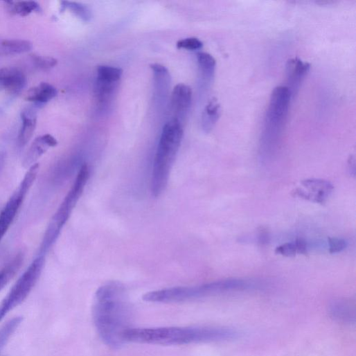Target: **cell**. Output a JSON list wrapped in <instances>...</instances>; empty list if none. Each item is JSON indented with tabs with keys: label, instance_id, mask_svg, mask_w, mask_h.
<instances>
[{
	"label": "cell",
	"instance_id": "30bf717a",
	"mask_svg": "<svg viewBox=\"0 0 356 356\" xmlns=\"http://www.w3.org/2000/svg\"><path fill=\"white\" fill-rule=\"evenodd\" d=\"M171 106L175 119L182 122L191 107L193 91L190 87L185 84H179L175 87L171 100Z\"/></svg>",
	"mask_w": 356,
	"mask_h": 356
},
{
	"label": "cell",
	"instance_id": "44dd1931",
	"mask_svg": "<svg viewBox=\"0 0 356 356\" xmlns=\"http://www.w3.org/2000/svg\"><path fill=\"white\" fill-rule=\"evenodd\" d=\"M6 3L12 13L23 17L40 10L39 5L34 1L7 2Z\"/></svg>",
	"mask_w": 356,
	"mask_h": 356
},
{
	"label": "cell",
	"instance_id": "5b68a950",
	"mask_svg": "<svg viewBox=\"0 0 356 356\" xmlns=\"http://www.w3.org/2000/svg\"><path fill=\"white\" fill-rule=\"evenodd\" d=\"M291 98V93L287 87H278L272 92L260 145L261 154L265 158L272 154L277 145Z\"/></svg>",
	"mask_w": 356,
	"mask_h": 356
},
{
	"label": "cell",
	"instance_id": "d6986e66",
	"mask_svg": "<svg viewBox=\"0 0 356 356\" xmlns=\"http://www.w3.org/2000/svg\"><path fill=\"white\" fill-rule=\"evenodd\" d=\"M118 83L107 82L96 80L95 96L100 104H105L112 98Z\"/></svg>",
	"mask_w": 356,
	"mask_h": 356
},
{
	"label": "cell",
	"instance_id": "ac0fdd59",
	"mask_svg": "<svg viewBox=\"0 0 356 356\" xmlns=\"http://www.w3.org/2000/svg\"><path fill=\"white\" fill-rule=\"evenodd\" d=\"M275 252L276 254L285 257H293L296 254H306L308 244L303 239L299 238L294 242H287L278 247Z\"/></svg>",
	"mask_w": 356,
	"mask_h": 356
},
{
	"label": "cell",
	"instance_id": "7c38bea8",
	"mask_svg": "<svg viewBox=\"0 0 356 356\" xmlns=\"http://www.w3.org/2000/svg\"><path fill=\"white\" fill-rule=\"evenodd\" d=\"M27 84V78L22 71L15 67L0 69V89L11 94H19Z\"/></svg>",
	"mask_w": 356,
	"mask_h": 356
},
{
	"label": "cell",
	"instance_id": "d4e9b609",
	"mask_svg": "<svg viewBox=\"0 0 356 356\" xmlns=\"http://www.w3.org/2000/svg\"><path fill=\"white\" fill-rule=\"evenodd\" d=\"M63 8L69 10L72 13L84 21H89L91 18V13L85 6L72 2H62Z\"/></svg>",
	"mask_w": 356,
	"mask_h": 356
},
{
	"label": "cell",
	"instance_id": "ffe728a7",
	"mask_svg": "<svg viewBox=\"0 0 356 356\" xmlns=\"http://www.w3.org/2000/svg\"><path fill=\"white\" fill-rule=\"evenodd\" d=\"M197 60L204 78L211 81L215 72L217 64L215 59L208 53H199L197 54Z\"/></svg>",
	"mask_w": 356,
	"mask_h": 356
},
{
	"label": "cell",
	"instance_id": "52a82bcc",
	"mask_svg": "<svg viewBox=\"0 0 356 356\" xmlns=\"http://www.w3.org/2000/svg\"><path fill=\"white\" fill-rule=\"evenodd\" d=\"M44 262L43 256L37 258L0 303V321L27 299L41 276Z\"/></svg>",
	"mask_w": 356,
	"mask_h": 356
},
{
	"label": "cell",
	"instance_id": "6da1fadb",
	"mask_svg": "<svg viewBox=\"0 0 356 356\" xmlns=\"http://www.w3.org/2000/svg\"><path fill=\"white\" fill-rule=\"evenodd\" d=\"M131 305L124 285L110 282L96 292L93 307L95 326L103 341L112 348L125 342V333L130 329Z\"/></svg>",
	"mask_w": 356,
	"mask_h": 356
},
{
	"label": "cell",
	"instance_id": "cb8c5ba5",
	"mask_svg": "<svg viewBox=\"0 0 356 356\" xmlns=\"http://www.w3.org/2000/svg\"><path fill=\"white\" fill-rule=\"evenodd\" d=\"M330 313L339 321L350 322L354 319V312L345 303H335L330 306Z\"/></svg>",
	"mask_w": 356,
	"mask_h": 356
},
{
	"label": "cell",
	"instance_id": "8fae6325",
	"mask_svg": "<svg viewBox=\"0 0 356 356\" xmlns=\"http://www.w3.org/2000/svg\"><path fill=\"white\" fill-rule=\"evenodd\" d=\"M310 65L299 58L290 59L286 65V76L288 83L287 87L293 98L297 94L300 85L308 73Z\"/></svg>",
	"mask_w": 356,
	"mask_h": 356
},
{
	"label": "cell",
	"instance_id": "4316f807",
	"mask_svg": "<svg viewBox=\"0 0 356 356\" xmlns=\"http://www.w3.org/2000/svg\"><path fill=\"white\" fill-rule=\"evenodd\" d=\"M203 43L199 39L194 37L180 40L177 43V48L189 51L199 50L203 47Z\"/></svg>",
	"mask_w": 356,
	"mask_h": 356
},
{
	"label": "cell",
	"instance_id": "8992f818",
	"mask_svg": "<svg viewBox=\"0 0 356 356\" xmlns=\"http://www.w3.org/2000/svg\"><path fill=\"white\" fill-rule=\"evenodd\" d=\"M89 178V169L87 164L80 168L76 179L64 200L54 215L46 231L42 249H48L55 242L63 227L68 222L72 211L80 199Z\"/></svg>",
	"mask_w": 356,
	"mask_h": 356
},
{
	"label": "cell",
	"instance_id": "ba28073f",
	"mask_svg": "<svg viewBox=\"0 0 356 356\" xmlns=\"http://www.w3.org/2000/svg\"><path fill=\"white\" fill-rule=\"evenodd\" d=\"M39 167L38 163L30 167L19 188L0 213V242L11 226L27 195L34 185L39 171Z\"/></svg>",
	"mask_w": 356,
	"mask_h": 356
},
{
	"label": "cell",
	"instance_id": "277c9868",
	"mask_svg": "<svg viewBox=\"0 0 356 356\" xmlns=\"http://www.w3.org/2000/svg\"><path fill=\"white\" fill-rule=\"evenodd\" d=\"M256 283L247 280L229 279L193 287H176L145 294L143 299L152 303H177L194 301L233 292L256 287Z\"/></svg>",
	"mask_w": 356,
	"mask_h": 356
},
{
	"label": "cell",
	"instance_id": "4fadbf2b",
	"mask_svg": "<svg viewBox=\"0 0 356 356\" xmlns=\"http://www.w3.org/2000/svg\"><path fill=\"white\" fill-rule=\"evenodd\" d=\"M57 145V139L52 135L47 134L37 138L27 152L24 166L31 167L47 150Z\"/></svg>",
	"mask_w": 356,
	"mask_h": 356
},
{
	"label": "cell",
	"instance_id": "3957f363",
	"mask_svg": "<svg viewBox=\"0 0 356 356\" xmlns=\"http://www.w3.org/2000/svg\"><path fill=\"white\" fill-rule=\"evenodd\" d=\"M184 137L183 124L172 118L163 127L153 163L151 192L159 197L166 189L170 172Z\"/></svg>",
	"mask_w": 356,
	"mask_h": 356
},
{
	"label": "cell",
	"instance_id": "7402d4cb",
	"mask_svg": "<svg viewBox=\"0 0 356 356\" xmlns=\"http://www.w3.org/2000/svg\"><path fill=\"white\" fill-rule=\"evenodd\" d=\"M123 75V70L109 66H100L97 69V80L112 82L118 83Z\"/></svg>",
	"mask_w": 356,
	"mask_h": 356
},
{
	"label": "cell",
	"instance_id": "9a60e30c",
	"mask_svg": "<svg viewBox=\"0 0 356 356\" xmlns=\"http://www.w3.org/2000/svg\"><path fill=\"white\" fill-rule=\"evenodd\" d=\"M57 95V90L55 87L51 84L42 82L30 89L27 93L26 99L30 102L43 104L51 101Z\"/></svg>",
	"mask_w": 356,
	"mask_h": 356
},
{
	"label": "cell",
	"instance_id": "484cf974",
	"mask_svg": "<svg viewBox=\"0 0 356 356\" xmlns=\"http://www.w3.org/2000/svg\"><path fill=\"white\" fill-rule=\"evenodd\" d=\"M33 61L35 65L42 70H50L57 64V60L48 56L33 55Z\"/></svg>",
	"mask_w": 356,
	"mask_h": 356
},
{
	"label": "cell",
	"instance_id": "2e32d148",
	"mask_svg": "<svg viewBox=\"0 0 356 356\" xmlns=\"http://www.w3.org/2000/svg\"><path fill=\"white\" fill-rule=\"evenodd\" d=\"M221 114V107L216 98H213L206 106L202 116L203 128L210 132L218 121Z\"/></svg>",
	"mask_w": 356,
	"mask_h": 356
},
{
	"label": "cell",
	"instance_id": "83f0119b",
	"mask_svg": "<svg viewBox=\"0 0 356 356\" xmlns=\"http://www.w3.org/2000/svg\"><path fill=\"white\" fill-rule=\"evenodd\" d=\"M329 245V252L330 253H337L343 251L348 246L347 242L342 239L330 238L328 239Z\"/></svg>",
	"mask_w": 356,
	"mask_h": 356
},
{
	"label": "cell",
	"instance_id": "5bb4252c",
	"mask_svg": "<svg viewBox=\"0 0 356 356\" xmlns=\"http://www.w3.org/2000/svg\"><path fill=\"white\" fill-rule=\"evenodd\" d=\"M22 127L19 136V143L21 146L26 145L32 139L37 122V112L31 108H27L21 112Z\"/></svg>",
	"mask_w": 356,
	"mask_h": 356
},
{
	"label": "cell",
	"instance_id": "7a4b0ae2",
	"mask_svg": "<svg viewBox=\"0 0 356 356\" xmlns=\"http://www.w3.org/2000/svg\"><path fill=\"white\" fill-rule=\"evenodd\" d=\"M238 330L224 327H162L130 328L125 341L158 345H184L199 342L222 341L238 338Z\"/></svg>",
	"mask_w": 356,
	"mask_h": 356
},
{
	"label": "cell",
	"instance_id": "9c48e42d",
	"mask_svg": "<svg viewBox=\"0 0 356 356\" xmlns=\"http://www.w3.org/2000/svg\"><path fill=\"white\" fill-rule=\"evenodd\" d=\"M303 189L297 188L294 197L317 204H324L332 194L334 187L328 181L320 179H308L301 182Z\"/></svg>",
	"mask_w": 356,
	"mask_h": 356
},
{
	"label": "cell",
	"instance_id": "603a6c76",
	"mask_svg": "<svg viewBox=\"0 0 356 356\" xmlns=\"http://www.w3.org/2000/svg\"><path fill=\"white\" fill-rule=\"evenodd\" d=\"M22 321V317H16L10 319L0 328V350L7 344L10 338L17 330Z\"/></svg>",
	"mask_w": 356,
	"mask_h": 356
},
{
	"label": "cell",
	"instance_id": "e0dca14e",
	"mask_svg": "<svg viewBox=\"0 0 356 356\" xmlns=\"http://www.w3.org/2000/svg\"><path fill=\"white\" fill-rule=\"evenodd\" d=\"M33 44L25 40H5L0 43V54L13 55L30 52Z\"/></svg>",
	"mask_w": 356,
	"mask_h": 356
}]
</instances>
